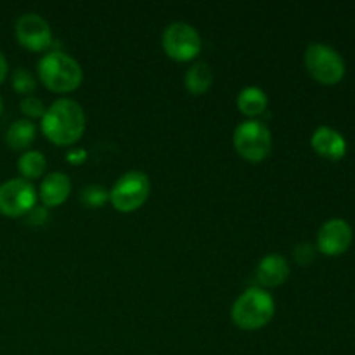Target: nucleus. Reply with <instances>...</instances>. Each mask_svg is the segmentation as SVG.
Returning <instances> with one entry per match:
<instances>
[{
    "label": "nucleus",
    "mask_w": 355,
    "mask_h": 355,
    "mask_svg": "<svg viewBox=\"0 0 355 355\" xmlns=\"http://www.w3.org/2000/svg\"><path fill=\"white\" fill-rule=\"evenodd\" d=\"M35 135H37V127L33 121L21 118L7 128L6 142L12 149H26L35 141Z\"/></svg>",
    "instance_id": "dca6fc26"
},
{
    "label": "nucleus",
    "mask_w": 355,
    "mask_h": 355,
    "mask_svg": "<svg viewBox=\"0 0 355 355\" xmlns=\"http://www.w3.org/2000/svg\"><path fill=\"white\" fill-rule=\"evenodd\" d=\"M257 279L262 286L274 288L283 284L290 276V266H288L286 259L277 253H269L263 257L257 266Z\"/></svg>",
    "instance_id": "f8f14e48"
},
{
    "label": "nucleus",
    "mask_w": 355,
    "mask_h": 355,
    "mask_svg": "<svg viewBox=\"0 0 355 355\" xmlns=\"http://www.w3.org/2000/svg\"><path fill=\"white\" fill-rule=\"evenodd\" d=\"M37 207V189L30 180L9 179L0 184V211L9 217H19Z\"/></svg>",
    "instance_id": "6e6552de"
},
{
    "label": "nucleus",
    "mask_w": 355,
    "mask_h": 355,
    "mask_svg": "<svg viewBox=\"0 0 355 355\" xmlns=\"http://www.w3.org/2000/svg\"><path fill=\"white\" fill-rule=\"evenodd\" d=\"M305 68L318 82L335 85L345 75V61L331 45L314 42L305 49Z\"/></svg>",
    "instance_id": "20e7f679"
},
{
    "label": "nucleus",
    "mask_w": 355,
    "mask_h": 355,
    "mask_svg": "<svg viewBox=\"0 0 355 355\" xmlns=\"http://www.w3.org/2000/svg\"><path fill=\"white\" fill-rule=\"evenodd\" d=\"M37 69L42 83L54 92H71L83 80L80 62L73 55L61 51H52L42 55Z\"/></svg>",
    "instance_id": "f03ea898"
},
{
    "label": "nucleus",
    "mask_w": 355,
    "mask_h": 355,
    "mask_svg": "<svg viewBox=\"0 0 355 355\" xmlns=\"http://www.w3.org/2000/svg\"><path fill=\"white\" fill-rule=\"evenodd\" d=\"M151 193V180L141 170H130L114 182L110 201L118 211H134L146 203Z\"/></svg>",
    "instance_id": "423d86ee"
},
{
    "label": "nucleus",
    "mask_w": 355,
    "mask_h": 355,
    "mask_svg": "<svg viewBox=\"0 0 355 355\" xmlns=\"http://www.w3.org/2000/svg\"><path fill=\"white\" fill-rule=\"evenodd\" d=\"M162 45L175 61H191L201 52L203 42L196 28L184 21H173L162 35Z\"/></svg>",
    "instance_id": "0eeeda50"
},
{
    "label": "nucleus",
    "mask_w": 355,
    "mask_h": 355,
    "mask_svg": "<svg viewBox=\"0 0 355 355\" xmlns=\"http://www.w3.org/2000/svg\"><path fill=\"white\" fill-rule=\"evenodd\" d=\"M267 103H269V97H267V94L260 87H245L238 94V107L246 116H259V114H262L266 111Z\"/></svg>",
    "instance_id": "4468645a"
},
{
    "label": "nucleus",
    "mask_w": 355,
    "mask_h": 355,
    "mask_svg": "<svg viewBox=\"0 0 355 355\" xmlns=\"http://www.w3.org/2000/svg\"><path fill=\"white\" fill-rule=\"evenodd\" d=\"M0 113H2V97H0Z\"/></svg>",
    "instance_id": "b1692460"
},
{
    "label": "nucleus",
    "mask_w": 355,
    "mask_h": 355,
    "mask_svg": "<svg viewBox=\"0 0 355 355\" xmlns=\"http://www.w3.org/2000/svg\"><path fill=\"white\" fill-rule=\"evenodd\" d=\"M16 37L30 51H44L52 44L51 24L37 12L21 14L16 21Z\"/></svg>",
    "instance_id": "1a4fd4ad"
},
{
    "label": "nucleus",
    "mask_w": 355,
    "mask_h": 355,
    "mask_svg": "<svg viewBox=\"0 0 355 355\" xmlns=\"http://www.w3.org/2000/svg\"><path fill=\"white\" fill-rule=\"evenodd\" d=\"M12 87L19 94H30L37 89V80L26 68H17L12 73Z\"/></svg>",
    "instance_id": "a211bd4d"
},
{
    "label": "nucleus",
    "mask_w": 355,
    "mask_h": 355,
    "mask_svg": "<svg viewBox=\"0 0 355 355\" xmlns=\"http://www.w3.org/2000/svg\"><path fill=\"white\" fill-rule=\"evenodd\" d=\"M69 193H71V180L62 172H51L45 175L38 189L40 200L45 207H59L68 200Z\"/></svg>",
    "instance_id": "ddd939ff"
},
{
    "label": "nucleus",
    "mask_w": 355,
    "mask_h": 355,
    "mask_svg": "<svg viewBox=\"0 0 355 355\" xmlns=\"http://www.w3.org/2000/svg\"><path fill=\"white\" fill-rule=\"evenodd\" d=\"M184 82H186V89L194 96L205 94L211 87V82H214V73H211L210 64L205 61L194 62L186 71Z\"/></svg>",
    "instance_id": "2eb2a0df"
},
{
    "label": "nucleus",
    "mask_w": 355,
    "mask_h": 355,
    "mask_svg": "<svg viewBox=\"0 0 355 355\" xmlns=\"http://www.w3.org/2000/svg\"><path fill=\"white\" fill-rule=\"evenodd\" d=\"M66 159H68L69 163H73V165H80V163H83L87 159V151L85 149H71V151L66 155Z\"/></svg>",
    "instance_id": "4be33fe9"
},
{
    "label": "nucleus",
    "mask_w": 355,
    "mask_h": 355,
    "mask_svg": "<svg viewBox=\"0 0 355 355\" xmlns=\"http://www.w3.org/2000/svg\"><path fill=\"white\" fill-rule=\"evenodd\" d=\"M7 59H6V55L2 54V52H0V83L3 82V80H6V76H7Z\"/></svg>",
    "instance_id": "5701e85b"
},
{
    "label": "nucleus",
    "mask_w": 355,
    "mask_h": 355,
    "mask_svg": "<svg viewBox=\"0 0 355 355\" xmlns=\"http://www.w3.org/2000/svg\"><path fill=\"white\" fill-rule=\"evenodd\" d=\"M21 111H23L24 114H28V116L31 118H42L45 113V106L44 103H42L38 97H33V96H28V97H23L21 99Z\"/></svg>",
    "instance_id": "aec40b11"
},
{
    "label": "nucleus",
    "mask_w": 355,
    "mask_h": 355,
    "mask_svg": "<svg viewBox=\"0 0 355 355\" xmlns=\"http://www.w3.org/2000/svg\"><path fill=\"white\" fill-rule=\"evenodd\" d=\"M85 130L83 107L73 99H58L45 107L42 116V132L58 146H69L78 141Z\"/></svg>",
    "instance_id": "f257e3e1"
},
{
    "label": "nucleus",
    "mask_w": 355,
    "mask_h": 355,
    "mask_svg": "<svg viewBox=\"0 0 355 355\" xmlns=\"http://www.w3.org/2000/svg\"><path fill=\"white\" fill-rule=\"evenodd\" d=\"M312 148L315 149V153H319L321 156L329 159H340L345 156L347 153V141L338 130L331 127H326L321 125L314 130L312 134Z\"/></svg>",
    "instance_id": "9b49d317"
},
{
    "label": "nucleus",
    "mask_w": 355,
    "mask_h": 355,
    "mask_svg": "<svg viewBox=\"0 0 355 355\" xmlns=\"http://www.w3.org/2000/svg\"><path fill=\"white\" fill-rule=\"evenodd\" d=\"M17 168H19L23 179H38L47 168V159L37 149L24 151L17 159Z\"/></svg>",
    "instance_id": "f3484780"
},
{
    "label": "nucleus",
    "mask_w": 355,
    "mask_h": 355,
    "mask_svg": "<svg viewBox=\"0 0 355 355\" xmlns=\"http://www.w3.org/2000/svg\"><path fill=\"white\" fill-rule=\"evenodd\" d=\"M315 257V246L311 243H300L295 248V260L302 266H309Z\"/></svg>",
    "instance_id": "412c9836"
},
{
    "label": "nucleus",
    "mask_w": 355,
    "mask_h": 355,
    "mask_svg": "<svg viewBox=\"0 0 355 355\" xmlns=\"http://www.w3.org/2000/svg\"><path fill=\"white\" fill-rule=\"evenodd\" d=\"M352 243V227L343 218H329L318 231V250L324 255H342Z\"/></svg>",
    "instance_id": "9d476101"
},
{
    "label": "nucleus",
    "mask_w": 355,
    "mask_h": 355,
    "mask_svg": "<svg viewBox=\"0 0 355 355\" xmlns=\"http://www.w3.org/2000/svg\"><path fill=\"white\" fill-rule=\"evenodd\" d=\"M276 304L269 291L260 286L248 288L243 291L232 304L231 318L241 329H260L274 318Z\"/></svg>",
    "instance_id": "7ed1b4c3"
},
{
    "label": "nucleus",
    "mask_w": 355,
    "mask_h": 355,
    "mask_svg": "<svg viewBox=\"0 0 355 355\" xmlns=\"http://www.w3.org/2000/svg\"><path fill=\"white\" fill-rule=\"evenodd\" d=\"M107 200H110V193L97 184H90L82 191V201L90 208L103 207Z\"/></svg>",
    "instance_id": "6ab92c4d"
},
{
    "label": "nucleus",
    "mask_w": 355,
    "mask_h": 355,
    "mask_svg": "<svg viewBox=\"0 0 355 355\" xmlns=\"http://www.w3.org/2000/svg\"><path fill=\"white\" fill-rule=\"evenodd\" d=\"M232 142L239 155L248 162H262L272 149V134L262 121L246 120L234 128Z\"/></svg>",
    "instance_id": "39448f33"
}]
</instances>
